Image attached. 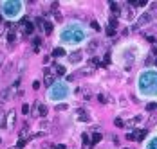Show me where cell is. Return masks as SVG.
I'll return each instance as SVG.
<instances>
[{"instance_id": "ac0fdd59", "label": "cell", "mask_w": 157, "mask_h": 149, "mask_svg": "<svg viewBox=\"0 0 157 149\" xmlns=\"http://www.w3.org/2000/svg\"><path fill=\"white\" fill-rule=\"evenodd\" d=\"M110 9L114 11V13H119V5H117L116 2H112V4H110Z\"/></svg>"}, {"instance_id": "2e32d148", "label": "cell", "mask_w": 157, "mask_h": 149, "mask_svg": "<svg viewBox=\"0 0 157 149\" xmlns=\"http://www.w3.org/2000/svg\"><path fill=\"white\" fill-rule=\"evenodd\" d=\"M43 29H45L47 34H51L52 32V24H51V22H45V24H43Z\"/></svg>"}, {"instance_id": "e0dca14e", "label": "cell", "mask_w": 157, "mask_h": 149, "mask_svg": "<svg viewBox=\"0 0 157 149\" xmlns=\"http://www.w3.org/2000/svg\"><path fill=\"white\" fill-rule=\"evenodd\" d=\"M81 142H83V146H90V138H88V135L81 137Z\"/></svg>"}, {"instance_id": "4316f807", "label": "cell", "mask_w": 157, "mask_h": 149, "mask_svg": "<svg viewBox=\"0 0 157 149\" xmlns=\"http://www.w3.org/2000/svg\"><path fill=\"white\" fill-rule=\"evenodd\" d=\"M33 88H34V90H38V88H40V83H38V81H34V83H33Z\"/></svg>"}, {"instance_id": "7402d4cb", "label": "cell", "mask_w": 157, "mask_h": 149, "mask_svg": "<svg viewBox=\"0 0 157 149\" xmlns=\"http://www.w3.org/2000/svg\"><path fill=\"white\" fill-rule=\"evenodd\" d=\"M14 38H16L14 32H9V34H7V41H14Z\"/></svg>"}, {"instance_id": "7c38bea8", "label": "cell", "mask_w": 157, "mask_h": 149, "mask_svg": "<svg viewBox=\"0 0 157 149\" xmlns=\"http://www.w3.org/2000/svg\"><path fill=\"white\" fill-rule=\"evenodd\" d=\"M24 31H25L27 34H33V31H34V25L31 24V22H27V24H25V27H24Z\"/></svg>"}, {"instance_id": "8992f818", "label": "cell", "mask_w": 157, "mask_h": 149, "mask_svg": "<svg viewBox=\"0 0 157 149\" xmlns=\"http://www.w3.org/2000/svg\"><path fill=\"white\" fill-rule=\"evenodd\" d=\"M145 149H157V135H152L150 138L146 140Z\"/></svg>"}, {"instance_id": "484cf974", "label": "cell", "mask_w": 157, "mask_h": 149, "mask_svg": "<svg viewBox=\"0 0 157 149\" xmlns=\"http://www.w3.org/2000/svg\"><path fill=\"white\" fill-rule=\"evenodd\" d=\"M154 108H155V102H150V104H148V106H146V110H148V111H152Z\"/></svg>"}, {"instance_id": "ba28073f", "label": "cell", "mask_w": 157, "mask_h": 149, "mask_svg": "<svg viewBox=\"0 0 157 149\" xmlns=\"http://www.w3.org/2000/svg\"><path fill=\"white\" fill-rule=\"evenodd\" d=\"M52 56L54 58H63L65 56V49L63 47H56L54 50H52Z\"/></svg>"}, {"instance_id": "7a4b0ae2", "label": "cell", "mask_w": 157, "mask_h": 149, "mask_svg": "<svg viewBox=\"0 0 157 149\" xmlns=\"http://www.w3.org/2000/svg\"><path fill=\"white\" fill-rule=\"evenodd\" d=\"M136 90L141 99H157V68H143L137 74Z\"/></svg>"}, {"instance_id": "277c9868", "label": "cell", "mask_w": 157, "mask_h": 149, "mask_svg": "<svg viewBox=\"0 0 157 149\" xmlns=\"http://www.w3.org/2000/svg\"><path fill=\"white\" fill-rule=\"evenodd\" d=\"M71 93H72V90H71L69 83H65V81H56L52 86H49L47 99L51 102H65L71 97Z\"/></svg>"}, {"instance_id": "6da1fadb", "label": "cell", "mask_w": 157, "mask_h": 149, "mask_svg": "<svg viewBox=\"0 0 157 149\" xmlns=\"http://www.w3.org/2000/svg\"><path fill=\"white\" fill-rule=\"evenodd\" d=\"M90 38V32L85 24H81L78 20H72V22H67V24L60 29L58 32V41L62 47H71V49H76L81 47L83 43Z\"/></svg>"}, {"instance_id": "44dd1931", "label": "cell", "mask_w": 157, "mask_h": 149, "mask_svg": "<svg viewBox=\"0 0 157 149\" xmlns=\"http://www.w3.org/2000/svg\"><path fill=\"white\" fill-rule=\"evenodd\" d=\"M126 138H128V140H136V131H134V133H126Z\"/></svg>"}, {"instance_id": "d6986e66", "label": "cell", "mask_w": 157, "mask_h": 149, "mask_svg": "<svg viewBox=\"0 0 157 149\" xmlns=\"http://www.w3.org/2000/svg\"><path fill=\"white\" fill-rule=\"evenodd\" d=\"M114 124L117 126V128H123V120L121 119H114Z\"/></svg>"}, {"instance_id": "9c48e42d", "label": "cell", "mask_w": 157, "mask_h": 149, "mask_svg": "<svg viewBox=\"0 0 157 149\" xmlns=\"http://www.w3.org/2000/svg\"><path fill=\"white\" fill-rule=\"evenodd\" d=\"M146 137V129H137L136 131V140H143Z\"/></svg>"}, {"instance_id": "5b68a950", "label": "cell", "mask_w": 157, "mask_h": 149, "mask_svg": "<svg viewBox=\"0 0 157 149\" xmlns=\"http://www.w3.org/2000/svg\"><path fill=\"white\" fill-rule=\"evenodd\" d=\"M0 11H2L4 16L11 18V20H16L24 14V4L20 0H5V2L0 4Z\"/></svg>"}, {"instance_id": "603a6c76", "label": "cell", "mask_w": 157, "mask_h": 149, "mask_svg": "<svg viewBox=\"0 0 157 149\" xmlns=\"http://www.w3.org/2000/svg\"><path fill=\"white\" fill-rule=\"evenodd\" d=\"M107 34H108V36H114V34H116V29H114V27H108Z\"/></svg>"}, {"instance_id": "30bf717a", "label": "cell", "mask_w": 157, "mask_h": 149, "mask_svg": "<svg viewBox=\"0 0 157 149\" xmlns=\"http://www.w3.org/2000/svg\"><path fill=\"white\" fill-rule=\"evenodd\" d=\"M54 70H56V74L58 76H65V66H62V65H54Z\"/></svg>"}, {"instance_id": "ffe728a7", "label": "cell", "mask_w": 157, "mask_h": 149, "mask_svg": "<svg viewBox=\"0 0 157 149\" xmlns=\"http://www.w3.org/2000/svg\"><path fill=\"white\" fill-rule=\"evenodd\" d=\"M90 27L94 29V31H99V29H101V27H99V24H98V22H92V24H90Z\"/></svg>"}, {"instance_id": "3957f363", "label": "cell", "mask_w": 157, "mask_h": 149, "mask_svg": "<svg viewBox=\"0 0 157 149\" xmlns=\"http://www.w3.org/2000/svg\"><path fill=\"white\" fill-rule=\"evenodd\" d=\"M141 54V50L139 47L136 45V43H128V45H121L117 49L116 52V59H117V63L119 65H123V66H130L137 61V58Z\"/></svg>"}, {"instance_id": "5bb4252c", "label": "cell", "mask_w": 157, "mask_h": 149, "mask_svg": "<svg viewBox=\"0 0 157 149\" xmlns=\"http://www.w3.org/2000/svg\"><path fill=\"white\" fill-rule=\"evenodd\" d=\"M150 20H152L150 14H145V16H141V18H139V24H141V25H145V24H148Z\"/></svg>"}, {"instance_id": "f546056e", "label": "cell", "mask_w": 157, "mask_h": 149, "mask_svg": "<svg viewBox=\"0 0 157 149\" xmlns=\"http://www.w3.org/2000/svg\"><path fill=\"white\" fill-rule=\"evenodd\" d=\"M0 144H2V138H0Z\"/></svg>"}, {"instance_id": "8fae6325", "label": "cell", "mask_w": 157, "mask_h": 149, "mask_svg": "<svg viewBox=\"0 0 157 149\" xmlns=\"http://www.w3.org/2000/svg\"><path fill=\"white\" fill-rule=\"evenodd\" d=\"M123 16H125V20H126V22H132V20H134V13H132V9H126Z\"/></svg>"}, {"instance_id": "52a82bcc", "label": "cell", "mask_w": 157, "mask_h": 149, "mask_svg": "<svg viewBox=\"0 0 157 149\" xmlns=\"http://www.w3.org/2000/svg\"><path fill=\"white\" fill-rule=\"evenodd\" d=\"M81 58H83V56H81V52H72V54L69 56V59H71L72 65H78V63L81 61Z\"/></svg>"}, {"instance_id": "83f0119b", "label": "cell", "mask_w": 157, "mask_h": 149, "mask_svg": "<svg viewBox=\"0 0 157 149\" xmlns=\"http://www.w3.org/2000/svg\"><path fill=\"white\" fill-rule=\"evenodd\" d=\"M24 146H25V140H24V138H22V140H20V142H18V147H24Z\"/></svg>"}, {"instance_id": "4fadbf2b", "label": "cell", "mask_w": 157, "mask_h": 149, "mask_svg": "<svg viewBox=\"0 0 157 149\" xmlns=\"http://www.w3.org/2000/svg\"><path fill=\"white\" fill-rule=\"evenodd\" d=\"M99 140H101V133H94L92 138H90V146H92V144H98Z\"/></svg>"}, {"instance_id": "d4e9b609", "label": "cell", "mask_w": 157, "mask_h": 149, "mask_svg": "<svg viewBox=\"0 0 157 149\" xmlns=\"http://www.w3.org/2000/svg\"><path fill=\"white\" fill-rule=\"evenodd\" d=\"M22 111L27 115V113H29V104H24V106H22Z\"/></svg>"}, {"instance_id": "cb8c5ba5", "label": "cell", "mask_w": 157, "mask_h": 149, "mask_svg": "<svg viewBox=\"0 0 157 149\" xmlns=\"http://www.w3.org/2000/svg\"><path fill=\"white\" fill-rule=\"evenodd\" d=\"M116 25H117V20H116V18H110V27L116 29Z\"/></svg>"}, {"instance_id": "f1b7e54d", "label": "cell", "mask_w": 157, "mask_h": 149, "mask_svg": "<svg viewBox=\"0 0 157 149\" xmlns=\"http://www.w3.org/2000/svg\"><path fill=\"white\" fill-rule=\"evenodd\" d=\"M56 149H65V146H63V144H58V146H56Z\"/></svg>"}, {"instance_id": "9a60e30c", "label": "cell", "mask_w": 157, "mask_h": 149, "mask_svg": "<svg viewBox=\"0 0 157 149\" xmlns=\"http://www.w3.org/2000/svg\"><path fill=\"white\" fill-rule=\"evenodd\" d=\"M38 113H40L42 117L47 115V106H45V104H40V106H38Z\"/></svg>"}]
</instances>
